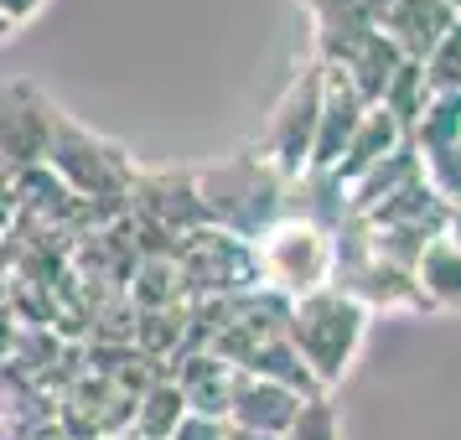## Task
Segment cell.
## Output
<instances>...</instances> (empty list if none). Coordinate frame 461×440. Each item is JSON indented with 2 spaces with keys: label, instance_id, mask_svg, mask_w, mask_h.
<instances>
[{
  "label": "cell",
  "instance_id": "obj_1",
  "mask_svg": "<svg viewBox=\"0 0 461 440\" xmlns=\"http://www.w3.org/2000/svg\"><path fill=\"white\" fill-rule=\"evenodd\" d=\"M368 316L374 311L363 301H353V295L337 291V285L306 295V301H291L285 342L306 363V373L316 378L321 394H332L337 383L353 373L357 353H363V337H368Z\"/></svg>",
  "mask_w": 461,
  "mask_h": 440
},
{
  "label": "cell",
  "instance_id": "obj_2",
  "mask_svg": "<svg viewBox=\"0 0 461 440\" xmlns=\"http://www.w3.org/2000/svg\"><path fill=\"white\" fill-rule=\"evenodd\" d=\"M192 176H197V197L208 208L212 229H229L249 244L291 212V182L275 166H265L254 150H239V156L192 171Z\"/></svg>",
  "mask_w": 461,
  "mask_h": 440
},
{
  "label": "cell",
  "instance_id": "obj_3",
  "mask_svg": "<svg viewBox=\"0 0 461 440\" xmlns=\"http://www.w3.org/2000/svg\"><path fill=\"white\" fill-rule=\"evenodd\" d=\"M254 265H259V285L285 301H306V295L327 291L337 280V233L285 212L280 223L254 238Z\"/></svg>",
  "mask_w": 461,
  "mask_h": 440
},
{
  "label": "cell",
  "instance_id": "obj_4",
  "mask_svg": "<svg viewBox=\"0 0 461 440\" xmlns=\"http://www.w3.org/2000/svg\"><path fill=\"white\" fill-rule=\"evenodd\" d=\"M316 114H321V58L306 52V63L295 67L285 94L275 99V114H270V125H265V135H259L254 156L265 166H275L285 182H295L301 171L312 166Z\"/></svg>",
  "mask_w": 461,
  "mask_h": 440
},
{
  "label": "cell",
  "instance_id": "obj_5",
  "mask_svg": "<svg viewBox=\"0 0 461 440\" xmlns=\"http://www.w3.org/2000/svg\"><path fill=\"white\" fill-rule=\"evenodd\" d=\"M176 270H182V291L187 301H212V295H244L259 285V265H254V244L229 229H197L187 233L176 249Z\"/></svg>",
  "mask_w": 461,
  "mask_h": 440
},
{
  "label": "cell",
  "instance_id": "obj_6",
  "mask_svg": "<svg viewBox=\"0 0 461 440\" xmlns=\"http://www.w3.org/2000/svg\"><path fill=\"white\" fill-rule=\"evenodd\" d=\"M135 399L140 394H130L120 378L94 373V368L84 363V373L58 394V415H63V425H68L73 440H114V436L130 430Z\"/></svg>",
  "mask_w": 461,
  "mask_h": 440
},
{
  "label": "cell",
  "instance_id": "obj_7",
  "mask_svg": "<svg viewBox=\"0 0 461 440\" xmlns=\"http://www.w3.org/2000/svg\"><path fill=\"white\" fill-rule=\"evenodd\" d=\"M52 125H58V104L42 99L32 84L0 88V161L11 171L42 166L47 146H52Z\"/></svg>",
  "mask_w": 461,
  "mask_h": 440
},
{
  "label": "cell",
  "instance_id": "obj_8",
  "mask_svg": "<svg viewBox=\"0 0 461 440\" xmlns=\"http://www.w3.org/2000/svg\"><path fill=\"white\" fill-rule=\"evenodd\" d=\"M456 26L451 0H384L378 11V37L394 47L404 63H425V52Z\"/></svg>",
  "mask_w": 461,
  "mask_h": 440
},
{
  "label": "cell",
  "instance_id": "obj_9",
  "mask_svg": "<svg viewBox=\"0 0 461 440\" xmlns=\"http://www.w3.org/2000/svg\"><path fill=\"white\" fill-rule=\"evenodd\" d=\"M312 399L280 389L270 378H254V373H239L233 368V394H229V425L233 430H254V436H280L295 425V415L306 409Z\"/></svg>",
  "mask_w": 461,
  "mask_h": 440
},
{
  "label": "cell",
  "instance_id": "obj_10",
  "mask_svg": "<svg viewBox=\"0 0 461 440\" xmlns=\"http://www.w3.org/2000/svg\"><path fill=\"white\" fill-rule=\"evenodd\" d=\"M363 99L357 88L337 73V67L321 63V114H316V146H312V166L306 171H332L342 161V150L353 140L357 120H363Z\"/></svg>",
  "mask_w": 461,
  "mask_h": 440
},
{
  "label": "cell",
  "instance_id": "obj_11",
  "mask_svg": "<svg viewBox=\"0 0 461 440\" xmlns=\"http://www.w3.org/2000/svg\"><path fill=\"white\" fill-rule=\"evenodd\" d=\"M171 383L187 404V415L203 419H229V394H233V368L223 357H212L208 347L187 353L176 368H171Z\"/></svg>",
  "mask_w": 461,
  "mask_h": 440
},
{
  "label": "cell",
  "instance_id": "obj_12",
  "mask_svg": "<svg viewBox=\"0 0 461 440\" xmlns=\"http://www.w3.org/2000/svg\"><path fill=\"white\" fill-rule=\"evenodd\" d=\"M410 280H415L420 311H461V249L446 233H436L420 249Z\"/></svg>",
  "mask_w": 461,
  "mask_h": 440
},
{
  "label": "cell",
  "instance_id": "obj_13",
  "mask_svg": "<svg viewBox=\"0 0 461 440\" xmlns=\"http://www.w3.org/2000/svg\"><path fill=\"white\" fill-rule=\"evenodd\" d=\"M399 146H404V125H399L384 104H368L363 120H357V130H353V140H348V150H342V161L332 166V176L348 187L353 176H363L368 166H378V161L394 156Z\"/></svg>",
  "mask_w": 461,
  "mask_h": 440
},
{
  "label": "cell",
  "instance_id": "obj_14",
  "mask_svg": "<svg viewBox=\"0 0 461 440\" xmlns=\"http://www.w3.org/2000/svg\"><path fill=\"white\" fill-rule=\"evenodd\" d=\"M125 301L135 311H167V306H187L182 291V270L171 254H140V265L125 280Z\"/></svg>",
  "mask_w": 461,
  "mask_h": 440
},
{
  "label": "cell",
  "instance_id": "obj_15",
  "mask_svg": "<svg viewBox=\"0 0 461 440\" xmlns=\"http://www.w3.org/2000/svg\"><path fill=\"white\" fill-rule=\"evenodd\" d=\"M239 373L270 378V383H280V389H291V394H301V399H327L321 389H316V378L306 373V363L295 357V347L285 342V332H280V337H265V342H259V347L244 357V368H239Z\"/></svg>",
  "mask_w": 461,
  "mask_h": 440
},
{
  "label": "cell",
  "instance_id": "obj_16",
  "mask_svg": "<svg viewBox=\"0 0 461 440\" xmlns=\"http://www.w3.org/2000/svg\"><path fill=\"white\" fill-rule=\"evenodd\" d=\"M182 419H187V404H182V394H176L171 373H161L146 394L135 399V419H130V430H135L140 440H171V430H176Z\"/></svg>",
  "mask_w": 461,
  "mask_h": 440
},
{
  "label": "cell",
  "instance_id": "obj_17",
  "mask_svg": "<svg viewBox=\"0 0 461 440\" xmlns=\"http://www.w3.org/2000/svg\"><path fill=\"white\" fill-rule=\"evenodd\" d=\"M415 161H420V182L430 187V197L446 212H456L461 208V140L456 146H436V150H415Z\"/></svg>",
  "mask_w": 461,
  "mask_h": 440
},
{
  "label": "cell",
  "instance_id": "obj_18",
  "mask_svg": "<svg viewBox=\"0 0 461 440\" xmlns=\"http://www.w3.org/2000/svg\"><path fill=\"white\" fill-rule=\"evenodd\" d=\"M420 78H425V94H461V22L425 52Z\"/></svg>",
  "mask_w": 461,
  "mask_h": 440
},
{
  "label": "cell",
  "instance_id": "obj_19",
  "mask_svg": "<svg viewBox=\"0 0 461 440\" xmlns=\"http://www.w3.org/2000/svg\"><path fill=\"white\" fill-rule=\"evenodd\" d=\"M285 440H342V419H337V404L332 399H312L295 425L285 430Z\"/></svg>",
  "mask_w": 461,
  "mask_h": 440
},
{
  "label": "cell",
  "instance_id": "obj_20",
  "mask_svg": "<svg viewBox=\"0 0 461 440\" xmlns=\"http://www.w3.org/2000/svg\"><path fill=\"white\" fill-rule=\"evenodd\" d=\"M0 440H73L68 436V425L58 409H47V415H22V419H5V430Z\"/></svg>",
  "mask_w": 461,
  "mask_h": 440
},
{
  "label": "cell",
  "instance_id": "obj_21",
  "mask_svg": "<svg viewBox=\"0 0 461 440\" xmlns=\"http://www.w3.org/2000/svg\"><path fill=\"white\" fill-rule=\"evenodd\" d=\"M171 440H229V419H203V415H187Z\"/></svg>",
  "mask_w": 461,
  "mask_h": 440
},
{
  "label": "cell",
  "instance_id": "obj_22",
  "mask_svg": "<svg viewBox=\"0 0 461 440\" xmlns=\"http://www.w3.org/2000/svg\"><path fill=\"white\" fill-rule=\"evenodd\" d=\"M47 11V0H0V22L11 26V31H22V26H32L37 16Z\"/></svg>",
  "mask_w": 461,
  "mask_h": 440
},
{
  "label": "cell",
  "instance_id": "obj_23",
  "mask_svg": "<svg viewBox=\"0 0 461 440\" xmlns=\"http://www.w3.org/2000/svg\"><path fill=\"white\" fill-rule=\"evenodd\" d=\"M16 337H22V316H16L11 301H0V368L11 363V353H16Z\"/></svg>",
  "mask_w": 461,
  "mask_h": 440
},
{
  "label": "cell",
  "instance_id": "obj_24",
  "mask_svg": "<svg viewBox=\"0 0 461 440\" xmlns=\"http://www.w3.org/2000/svg\"><path fill=\"white\" fill-rule=\"evenodd\" d=\"M440 233H446V238H451V244L461 249V208H456V212H446V223H440Z\"/></svg>",
  "mask_w": 461,
  "mask_h": 440
},
{
  "label": "cell",
  "instance_id": "obj_25",
  "mask_svg": "<svg viewBox=\"0 0 461 440\" xmlns=\"http://www.w3.org/2000/svg\"><path fill=\"white\" fill-rule=\"evenodd\" d=\"M229 440H280V436H254V430H233L229 425Z\"/></svg>",
  "mask_w": 461,
  "mask_h": 440
},
{
  "label": "cell",
  "instance_id": "obj_26",
  "mask_svg": "<svg viewBox=\"0 0 461 440\" xmlns=\"http://www.w3.org/2000/svg\"><path fill=\"white\" fill-rule=\"evenodd\" d=\"M114 440H140V436H135V430H125V436H114Z\"/></svg>",
  "mask_w": 461,
  "mask_h": 440
},
{
  "label": "cell",
  "instance_id": "obj_27",
  "mask_svg": "<svg viewBox=\"0 0 461 440\" xmlns=\"http://www.w3.org/2000/svg\"><path fill=\"white\" fill-rule=\"evenodd\" d=\"M5 37H11V26H5V22H0V42H5Z\"/></svg>",
  "mask_w": 461,
  "mask_h": 440
},
{
  "label": "cell",
  "instance_id": "obj_28",
  "mask_svg": "<svg viewBox=\"0 0 461 440\" xmlns=\"http://www.w3.org/2000/svg\"><path fill=\"white\" fill-rule=\"evenodd\" d=\"M451 11H456V22H461V0H451Z\"/></svg>",
  "mask_w": 461,
  "mask_h": 440
},
{
  "label": "cell",
  "instance_id": "obj_29",
  "mask_svg": "<svg viewBox=\"0 0 461 440\" xmlns=\"http://www.w3.org/2000/svg\"><path fill=\"white\" fill-rule=\"evenodd\" d=\"M0 430H5V404H0Z\"/></svg>",
  "mask_w": 461,
  "mask_h": 440
}]
</instances>
